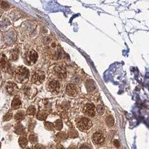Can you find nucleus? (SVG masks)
Segmentation results:
<instances>
[{"mask_svg": "<svg viewBox=\"0 0 149 149\" xmlns=\"http://www.w3.org/2000/svg\"><path fill=\"white\" fill-rule=\"evenodd\" d=\"M104 110V107H102V106H101V105H98L97 106V113L99 114L103 113Z\"/></svg>", "mask_w": 149, "mask_h": 149, "instance_id": "obj_25", "label": "nucleus"}, {"mask_svg": "<svg viewBox=\"0 0 149 149\" xmlns=\"http://www.w3.org/2000/svg\"><path fill=\"white\" fill-rule=\"evenodd\" d=\"M48 88L52 93H58L60 90V84L58 81L51 80L48 83Z\"/></svg>", "mask_w": 149, "mask_h": 149, "instance_id": "obj_6", "label": "nucleus"}, {"mask_svg": "<svg viewBox=\"0 0 149 149\" xmlns=\"http://www.w3.org/2000/svg\"><path fill=\"white\" fill-rule=\"evenodd\" d=\"M38 59V54L35 51H30L29 52L28 55L27 56V60L29 65H33L36 63Z\"/></svg>", "mask_w": 149, "mask_h": 149, "instance_id": "obj_9", "label": "nucleus"}, {"mask_svg": "<svg viewBox=\"0 0 149 149\" xmlns=\"http://www.w3.org/2000/svg\"><path fill=\"white\" fill-rule=\"evenodd\" d=\"M67 134L64 132H60L56 134V139L59 141H65V139H67Z\"/></svg>", "mask_w": 149, "mask_h": 149, "instance_id": "obj_18", "label": "nucleus"}, {"mask_svg": "<svg viewBox=\"0 0 149 149\" xmlns=\"http://www.w3.org/2000/svg\"><path fill=\"white\" fill-rule=\"evenodd\" d=\"M6 89L8 94L11 95L16 94L18 91V88L17 85L14 84V83L11 82V81H8V82L6 83Z\"/></svg>", "mask_w": 149, "mask_h": 149, "instance_id": "obj_8", "label": "nucleus"}, {"mask_svg": "<svg viewBox=\"0 0 149 149\" xmlns=\"http://www.w3.org/2000/svg\"><path fill=\"white\" fill-rule=\"evenodd\" d=\"M54 125V128L56 129L57 130H60L62 128V126H63V124H62V121L60 120V119H58L55 122Z\"/></svg>", "mask_w": 149, "mask_h": 149, "instance_id": "obj_19", "label": "nucleus"}, {"mask_svg": "<svg viewBox=\"0 0 149 149\" xmlns=\"http://www.w3.org/2000/svg\"><path fill=\"white\" fill-rule=\"evenodd\" d=\"M114 123H115V120H114L113 117L112 116L109 115L106 118V123L109 127H113L114 125Z\"/></svg>", "mask_w": 149, "mask_h": 149, "instance_id": "obj_17", "label": "nucleus"}, {"mask_svg": "<svg viewBox=\"0 0 149 149\" xmlns=\"http://www.w3.org/2000/svg\"><path fill=\"white\" fill-rule=\"evenodd\" d=\"M92 121L86 117H80L77 120V127L81 131L89 130L92 127Z\"/></svg>", "mask_w": 149, "mask_h": 149, "instance_id": "obj_2", "label": "nucleus"}, {"mask_svg": "<svg viewBox=\"0 0 149 149\" xmlns=\"http://www.w3.org/2000/svg\"><path fill=\"white\" fill-rule=\"evenodd\" d=\"M83 112L86 116L90 117H94L96 113V107L93 103H87L84 106Z\"/></svg>", "mask_w": 149, "mask_h": 149, "instance_id": "obj_5", "label": "nucleus"}, {"mask_svg": "<svg viewBox=\"0 0 149 149\" xmlns=\"http://www.w3.org/2000/svg\"><path fill=\"white\" fill-rule=\"evenodd\" d=\"M79 149H91V146H90L89 145L84 144V145L81 146Z\"/></svg>", "mask_w": 149, "mask_h": 149, "instance_id": "obj_29", "label": "nucleus"}, {"mask_svg": "<svg viewBox=\"0 0 149 149\" xmlns=\"http://www.w3.org/2000/svg\"><path fill=\"white\" fill-rule=\"evenodd\" d=\"M36 113V109L34 106H30L27 110V114L29 116H34Z\"/></svg>", "mask_w": 149, "mask_h": 149, "instance_id": "obj_21", "label": "nucleus"}, {"mask_svg": "<svg viewBox=\"0 0 149 149\" xmlns=\"http://www.w3.org/2000/svg\"><path fill=\"white\" fill-rule=\"evenodd\" d=\"M78 92H79V90H78L77 86H75L74 84H69L67 85V87H66V93H67V94L69 96H77L78 94Z\"/></svg>", "mask_w": 149, "mask_h": 149, "instance_id": "obj_7", "label": "nucleus"}, {"mask_svg": "<svg viewBox=\"0 0 149 149\" xmlns=\"http://www.w3.org/2000/svg\"><path fill=\"white\" fill-rule=\"evenodd\" d=\"M113 144L116 148H118V147L120 146V143H119V141H118V140H115V141H113Z\"/></svg>", "mask_w": 149, "mask_h": 149, "instance_id": "obj_31", "label": "nucleus"}, {"mask_svg": "<svg viewBox=\"0 0 149 149\" xmlns=\"http://www.w3.org/2000/svg\"><path fill=\"white\" fill-rule=\"evenodd\" d=\"M48 113H46L45 111H41L39 113H37V116H36V118H37L38 120H45L46 118H47Z\"/></svg>", "mask_w": 149, "mask_h": 149, "instance_id": "obj_15", "label": "nucleus"}, {"mask_svg": "<svg viewBox=\"0 0 149 149\" xmlns=\"http://www.w3.org/2000/svg\"><path fill=\"white\" fill-rule=\"evenodd\" d=\"M18 143L21 148H25L27 146V143H28V140L25 136H20L18 139Z\"/></svg>", "mask_w": 149, "mask_h": 149, "instance_id": "obj_14", "label": "nucleus"}, {"mask_svg": "<svg viewBox=\"0 0 149 149\" xmlns=\"http://www.w3.org/2000/svg\"><path fill=\"white\" fill-rule=\"evenodd\" d=\"M56 149H65V147L61 144V143H58L56 146Z\"/></svg>", "mask_w": 149, "mask_h": 149, "instance_id": "obj_30", "label": "nucleus"}, {"mask_svg": "<svg viewBox=\"0 0 149 149\" xmlns=\"http://www.w3.org/2000/svg\"><path fill=\"white\" fill-rule=\"evenodd\" d=\"M55 73H56L57 76H58V78L61 79H64L66 78V70L63 67H56L55 69Z\"/></svg>", "mask_w": 149, "mask_h": 149, "instance_id": "obj_10", "label": "nucleus"}, {"mask_svg": "<svg viewBox=\"0 0 149 149\" xmlns=\"http://www.w3.org/2000/svg\"><path fill=\"white\" fill-rule=\"evenodd\" d=\"M106 137L103 133L100 132H96L92 136V141L95 145H102L105 142Z\"/></svg>", "mask_w": 149, "mask_h": 149, "instance_id": "obj_3", "label": "nucleus"}, {"mask_svg": "<svg viewBox=\"0 0 149 149\" xmlns=\"http://www.w3.org/2000/svg\"><path fill=\"white\" fill-rule=\"evenodd\" d=\"M29 78V71L26 67L21 66L18 67L15 72V81L20 84H25Z\"/></svg>", "mask_w": 149, "mask_h": 149, "instance_id": "obj_1", "label": "nucleus"}, {"mask_svg": "<svg viewBox=\"0 0 149 149\" xmlns=\"http://www.w3.org/2000/svg\"><path fill=\"white\" fill-rule=\"evenodd\" d=\"M29 141L32 143H36L38 141V137L36 134H31L29 136Z\"/></svg>", "mask_w": 149, "mask_h": 149, "instance_id": "obj_23", "label": "nucleus"}, {"mask_svg": "<svg viewBox=\"0 0 149 149\" xmlns=\"http://www.w3.org/2000/svg\"><path fill=\"white\" fill-rule=\"evenodd\" d=\"M45 80V74L43 72H35L32 76V82L36 85H41Z\"/></svg>", "mask_w": 149, "mask_h": 149, "instance_id": "obj_4", "label": "nucleus"}, {"mask_svg": "<svg viewBox=\"0 0 149 149\" xmlns=\"http://www.w3.org/2000/svg\"><path fill=\"white\" fill-rule=\"evenodd\" d=\"M12 56H11V60H16L18 58V53H15V51H13V53H12Z\"/></svg>", "mask_w": 149, "mask_h": 149, "instance_id": "obj_26", "label": "nucleus"}, {"mask_svg": "<svg viewBox=\"0 0 149 149\" xmlns=\"http://www.w3.org/2000/svg\"><path fill=\"white\" fill-rule=\"evenodd\" d=\"M1 142H0V148H1Z\"/></svg>", "mask_w": 149, "mask_h": 149, "instance_id": "obj_32", "label": "nucleus"}, {"mask_svg": "<svg viewBox=\"0 0 149 149\" xmlns=\"http://www.w3.org/2000/svg\"><path fill=\"white\" fill-rule=\"evenodd\" d=\"M7 64V58L4 54H0V69H3L6 67Z\"/></svg>", "mask_w": 149, "mask_h": 149, "instance_id": "obj_13", "label": "nucleus"}, {"mask_svg": "<svg viewBox=\"0 0 149 149\" xmlns=\"http://www.w3.org/2000/svg\"><path fill=\"white\" fill-rule=\"evenodd\" d=\"M22 104V102L20 101V100L18 97H15L13 100V101L11 102V108L12 109H18L20 107V106Z\"/></svg>", "mask_w": 149, "mask_h": 149, "instance_id": "obj_12", "label": "nucleus"}, {"mask_svg": "<svg viewBox=\"0 0 149 149\" xmlns=\"http://www.w3.org/2000/svg\"><path fill=\"white\" fill-rule=\"evenodd\" d=\"M34 149H46V148H45L44 146L39 144V143H37V144L34 146Z\"/></svg>", "mask_w": 149, "mask_h": 149, "instance_id": "obj_27", "label": "nucleus"}, {"mask_svg": "<svg viewBox=\"0 0 149 149\" xmlns=\"http://www.w3.org/2000/svg\"><path fill=\"white\" fill-rule=\"evenodd\" d=\"M26 149H32V148H26Z\"/></svg>", "mask_w": 149, "mask_h": 149, "instance_id": "obj_33", "label": "nucleus"}, {"mask_svg": "<svg viewBox=\"0 0 149 149\" xmlns=\"http://www.w3.org/2000/svg\"><path fill=\"white\" fill-rule=\"evenodd\" d=\"M44 127L47 130L49 131H52L54 130V125L51 122H45Z\"/></svg>", "mask_w": 149, "mask_h": 149, "instance_id": "obj_22", "label": "nucleus"}, {"mask_svg": "<svg viewBox=\"0 0 149 149\" xmlns=\"http://www.w3.org/2000/svg\"><path fill=\"white\" fill-rule=\"evenodd\" d=\"M13 118V113H12L11 111H9L7 113L4 115V118H3V120L4 121H8Z\"/></svg>", "mask_w": 149, "mask_h": 149, "instance_id": "obj_24", "label": "nucleus"}, {"mask_svg": "<svg viewBox=\"0 0 149 149\" xmlns=\"http://www.w3.org/2000/svg\"><path fill=\"white\" fill-rule=\"evenodd\" d=\"M1 7L4 8H8L9 7V5H8V3L6 2V1H3V2H1Z\"/></svg>", "mask_w": 149, "mask_h": 149, "instance_id": "obj_28", "label": "nucleus"}, {"mask_svg": "<svg viewBox=\"0 0 149 149\" xmlns=\"http://www.w3.org/2000/svg\"><path fill=\"white\" fill-rule=\"evenodd\" d=\"M67 136H69L71 138H77L78 136V132L76 130L72 129L69 131Z\"/></svg>", "mask_w": 149, "mask_h": 149, "instance_id": "obj_20", "label": "nucleus"}, {"mask_svg": "<svg viewBox=\"0 0 149 149\" xmlns=\"http://www.w3.org/2000/svg\"><path fill=\"white\" fill-rule=\"evenodd\" d=\"M25 113H24L22 111H20L17 112V113L15 114L14 118L15 120L17 121H21L25 118Z\"/></svg>", "mask_w": 149, "mask_h": 149, "instance_id": "obj_16", "label": "nucleus"}, {"mask_svg": "<svg viewBox=\"0 0 149 149\" xmlns=\"http://www.w3.org/2000/svg\"><path fill=\"white\" fill-rule=\"evenodd\" d=\"M14 131L17 134H19V135L24 134H25V127H24L23 125L20 123H18L15 126Z\"/></svg>", "mask_w": 149, "mask_h": 149, "instance_id": "obj_11", "label": "nucleus"}]
</instances>
